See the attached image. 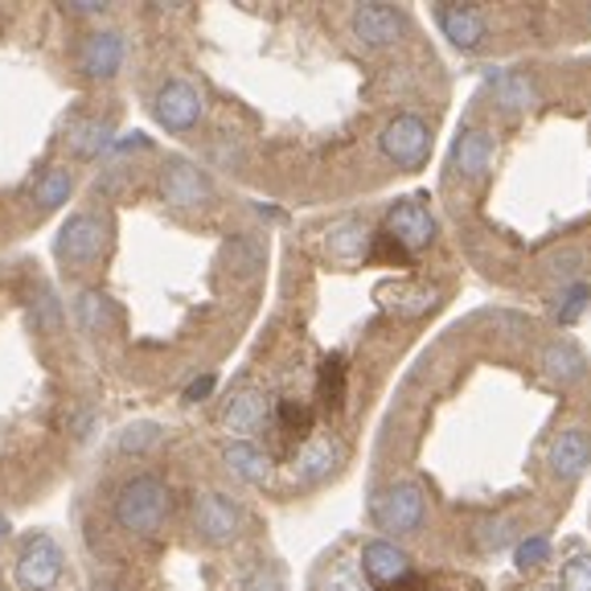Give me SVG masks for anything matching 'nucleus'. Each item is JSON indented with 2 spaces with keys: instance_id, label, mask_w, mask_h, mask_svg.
Listing matches in <instances>:
<instances>
[{
  "instance_id": "nucleus-31",
  "label": "nucleus",
  "mask_w": 591,
  "mask_h": 591,
  "mask_svg": "<svg viewBox=\"0 0 591 591\" xmlns=\"http://www.w3.org/2000/svg\"><path fill=\"white\" fill-rule=\"evenodd\" d=\"M243 591H284V576H279V567H272V562L255 567V571L246 576Z\"/></svg>"
},
{
  "instance_id": "nucleus-7",
  "label": "nucleus",
  "mask_w": 591,
  "mask_h": 591,
  "mask_svg": "<svg viewBox=\"0 0 591 591\" xmlns=\"http://www.w3.org/2000/svg\"><path fill=\"white\" fill-rule=\"evenodd\" d=\"M157 186H160V198L169 205H177V210H193V205H205L214 198L210 177L198 165H189V160H165Z\"/></svg>"
},
{
  "instance_id": "nucleus-13",
  "label": "nucleus",
  "mask_w": 591,
  "mask_h": 591,
  "mask_svg": "<svg viewBox=\"0 0 591 591\" xmlns=\"http://www.w3.org/2000/svg\"><path fill=\"white\" fill-rule=\"evenodd\" d=\"M407 30V17L390 4H361L353 13V33H358L366 45H390L399 42Z\"/></svg>"
},
{
  "instance_id": "nucleus-4",
  "label": "nucleus",
  "mask_w": 591,
  "mask_h": 591,
  "mask_svg": "<svg viewBox=\"0 0 591 591\" xmlns=\"http://www.w3.org/2000/svg\"><path fill=\"white\" fill-rule=\"evenodd\" d=\"M62 579V547L54 542V534L33 530L21 542L17 555V583L25 591H50Z\"/></svg>"
},
{
  "instance_id": "nucleus-18",
  "label": "nucleus",
  "mask_w": 591,
  "mask_h": 591,
  "mask_svg": "<svg viewBox=\"0 0 591 591\" xmlns=\"http://www.w3.org/2000/svg\"><path fill=\"white\" fill-rule=\"evenodd\" d=\"M222 461H226V468H231L239 481H251V485H263V481H267V473H272V456H267L263 447L251 444V440L226 444V447H222Z\"/></svg>"
},
{
  "instance_id": "nucleus-22",
  "label": "nucleus",
  "mask_w": 591,
  "mask_h": 591,
  "mask_svg": "<svg viewBox=\"0 0 591 591\" xmlns=\"http://www.w3.org/2000/svg\"><path fill=\"white\" fill-rule=\"evenodd\" d=\"M71 193H74V177L66 169H45L38 177V186H33V202H38V210H59V205L71 202Z\"/></svg>"
},
{
  "instance_id": "nucleus-2",
  "label": "nucleus",
  "mask_w": 591,
  "mask_h": 591,
  "mask_svg": "<svg viewBox=\"0 0 591 591\" xmlns=\"http://www.w3.org/2000/svg\"><path fill=\"white\" fill-rule=\"evenodd\" d=\"M103 246H107V222H103L99 214L83 210V214L66 218V226H62L59 243H54V255H59L62 267L78 272V267H91V263H99Z\"/></svg>"
},
{
  "instance_id": "nucleus-17",
  "label": "nucleus",
  "mask_w": 591,
  "mask_h": 591,
  "mask_svg": "<svg viewBox=\"0 0 591 591\" xmlns=\"http://www.w3.org/2000/svg\"><path fill=\"white\" fill-rule=\"evenodd\" d=\"M263 419H267V403L260 390H239L231 403L222 407V423L234 435H251L255 428H263Z\"/></svg>"
},
{
  "instance_id": "nucleus-24",
  "label": "nucleus",
  "mask_w": 591,
  "mask_h": 591,
  "mask_svg": "<svg viewBox=\"0 0 591 591\" xmlns=\"http://www.w3.org/2000/svg\"><path fill=\"white\" fill-rule=\"evenodd\" d=\"M440 304V292L432 284H415V288H394L387 292V308L390 313H399V317H419V313H428Z\"/></svg>"
},
{
  "instance_id": "nucleus-29",
  "label": "nucleus",
  "mask_w": 591,
  "mask_h": 591,
  "mask_svg": "<svg viewBox=\"0 0 591 591\" xmlns=\"http://www.w3.org/2000/svg\"><path fill=\"white\" fill-rule=\"evenodd\" d=\"M562 591H591V555H576L562 567Z\"/></svg>"
},
{
  "instance_id": "nucleus-21",
  "label": "nucleus",
  "mask_w": 591,
  "mask_h": 591,
  "mask_svg": "<svg viewBox=\"0 0 591 591\" xmlns=\"http://www.w3.org/2000/svg\"><path fill=\"white\" fill-rule=\"evenodd\" d=\"M272 423L284 444H296V440H304V435L313 432V411L300 399H279L272 411Z\"/></svg>"
},
{
  "instance_id": "nucleus-36",
  "label": "nucleus",
  "mask_w": 591,
  "mask_h": 591,
  "mask_svg": "<svg viewBox=\"0 0 591 591\" xmlns=\"http://www.w3.org/2000/svg\"><path fill=\"white\" fill-rule=\"evenodd\" d=\"M210 390H214V374H202V378H193V387L186 390V399L189 403H202Z\"/></svg>"
},
{
  "instance_id": "nucleus-5",
  "label": "nucleus",
  "mask_w": 591,
  "mask_h": 591,
  "mask_svg": "<svg viewBox=\"0 0 591 591\" xmlns=\"http://www.w3.org/2000/svg\"><path fill=\"white\" fill-rule=\"evenodd\" d=\"M193 530L202 534L210 547H226L243 530V509L218 489H202L193 497Z\"/></svg>"
},
{
  "instance_id": "nucleus-23",
  "label": "nucleus",
  "mask_w": 591,
  "mask_h": 591,
  "mask_svg": "<svg viewBox=\"0 0 591 591\" xmlns=\"http://www.w3.org/2000/svg\"><path fill=\"white\" fill-rule=\"evenodd\" d=\"M493 99L497 107L505 112H518L526 103H534V78L521 71H509V74H497V83H493Z\"/></svg>"
},
{
  "instance_id": "nucleus-16",
  "label": "nucleus",
  "mask_w": 591,
  "mask_h": 591,
  "mask_svg": "<svg viewBox=\"0 0 591 591\" xmlns=\"http://www.w3.org/2000/svg\"><path fill=\"white\" fill-rule=\"evenodd\" d=\"M341 464V447H337V440H308V444L300 447V456H296V476H300L304 485H317V481H325V476L333 473Z\"/></svg>"
},
{
  "instance_id": "nucleus-12",
  "label": "nucleus",
  "mask_w": 591,
  "mask_h": 591,
  "mask_svg": "<svg viewBox=\"0 0 591 591\" xmlns=\"http://www.w3.org/2000/svg\"><path fill=\"white\" fill-rule=\"evenodd\" d=\"M591 464V440L583 428H562L550 444V468L559 481H579Z\"/></svg>"
},
{
  "instance_id": "nucleus-30",
  "label": "nucleus",
  "mask_w": 591,
  "mask_h": 591,
  "mask_svg": "<svg viewBox=\"0 0 591 591\" xmlns=\"http://www.w3.org/2000/svg\"><path fill=\"white\" fill-rule=\"evenodd\" d=\"M579 272H583V251H576V246H571V251H559V255L550 260V275H555L559 284H571Z\"/></svg>"
},
{
  "instance_id": "nucleus-20",
  "label": "nucleus",
  "mask_w": 591,
  "mask_h": 591,
  "mask_svg": "<svg viewBox=\"0 0 591 591\" xmlns=\"http://www.w3.org/2000/svg\"><path fill=\"white\" fill-rule=\"evenodd\" d=\"M542 366H547L550 378H559V382H579V378L588 374V361L579 353L571 341H550L542 349Z\"/></svg>"
},
{
  "instance_id": "nucleus-8",
  "label": "nucleus",
  "mask_w": 591,
  "mask_h": 591,
  "mask_svg": "<svg viewBox=\"0 0 591 591\" xmlns=\"http://www.w3.org/2000/svg\"><path fill=\"white\" fill-rule=\"evenodd\" d=\"M361 571H366V579H370L374 591H399L407 579L415 576L411 555H407L403 547L387 542V538H374V542L361 547Z\"/></svg>"
},
{
  "instance_id": "nucleus-28",
  "label": "nucleus",
  "mask_w": 591,
  "mask_h": 591,
  "mask_svg": "<svg viewBox=\"0 0 591 591\" xmlns=\"http://www.w3.org/2000/svg\"><path fill=\"white\" fill-rule=\"evenodd\" d=\"M160 440V428L157 423H128V428H124V432H119V447H124V452H148V447L157 444Z\"/></svg>"
},
{
  "instance_id": "nucleus-27",
  "label": "nucleus",
  "mask_w": 591,
  "mask_h": 591,
  "mask_svg": "<svg viewBox=\"0 0 591 591\" xmlns=\"http://www.w3.org/2000/svg\"><path fill=\"white\" fill-rule=\"evenodd\" d=\"M74 317H78V325L87 333H107V325H112V304H107L103 292H83L74 300Z\"/></svg>"
},
{
  "instance_id": "nucleus-14",
  "label": "nucleus",
  "mask_w": 591,
  "mask_h": 591,
  "mask_svg": "<svg viewBox=\"0 0 591 591\" xmlns=\"http://www.w3.org/2000/svg\"><path fill=\"white\" fill-rule=\"evenodd\" d=\"M493 165V136L485 128H464L456 136V145H452V169L468 181L476 177H485Z\"/></svg>"
},
{
  "instance_id": "nucleus-3",
  "label": "nucleus",
  "mask_w": 591,
  "mask_h": 591,
  "mask_svg": "<svg viewBox=\"0 0 591 591\" xmlns=\"http://www.w3.org/2000/svg\"><path fill=\"white\" fill-rule=\"evenodd\" d=\"M370 514H374V521L382 530L411 534L428 518V497H423V489H419L415 481H394V485H387V489L374 497Z\"/></svg>"
},
{
  "instance_id": "nucleus-26",
  "label": "nucleus",
  "mask_w": 591,
  "mask_h": 591,
  "mask_svg": "<svg viewBox=\"0 0 591 591\" xmlns=\"http://www.w3.org/2000/svg\"><path fill=\"white\" fill-rule=\"evenodd\" d=\"M317 399H320V407H329V411L341 407V399H346V358H329L320 366Z\"/></svg>"
},
{
  "instance_id": "nucleus-10",
  "label": "nucleus",
  "mask_w": 591,
  "mask_h": 591,
  "mask_svg": "<svg viewBox=\"0 0 591 591\" xmlns=\"http://www.w3.org/2000/svg\"><path fill=\"white\" fill-rule=\"evenodd\" d=\"M382 234H390V239L411 255V251H423V246L435 239V218H432L428 205L419 202V198H407V202H399L387 214Z\"/></svg>"
},
{
  "instance_id": "nucleus-32",
  "label": "nucleus",
  "mask_w": 591,
  "mask_h": 591,
  "mask_svg": "<svg viewBox=\"0 0 591 591\" xmlns=\"http://www.w3.org/2000/svg\"><path fill=\"white\" fill-rule=\"evenodd\" d=\"M588 284H571V288H562V304L555 308L559 313V320H576L583 308H588Z\"/></svg>"
},
{
  "instance_id": "nucleus-9",
  "label": "nucleus",
  "mask_w": 591,
  "mask_h": 591,
  "mask_svg": "<svg viewBox=\"0 0 591 591\" xmlns=\"http://www.w3.org/2000/svg\"><path fill=\"white\" fill-rule=\"evenodd\" d=\"M152 116L160 128L169 131H189L202 119V91L193 87L189 78H169L152 99Z\"/></svg>"
},
{
  "instance_id": "nucleus-15",
  "label": "nucleus",
  "mask_w": 591,
  "mask_h": 591,
  "mask_svg": "<svg viewBox=\"0 0 591 591\" xmlns=\"http://www.w3.org/2000/svg\"><path fill=\"white\" fill-rule=\"evenodd\" d=\"M435 21H440V30L452 45H461V50H476V45L485 42V13L481 9H468V4H440L435 9Z\"/></svg>"
},
{
  "instance_id": "nucleus-25",
  "label": "nucleus",
  "mask_w": 591,
  "mask_h": 591,
  "mask_svg": "<svg viewBox=\"0 0 591 591\" xmlns=\"http://www.w3.org/2000/svg\"><path fill=\"white\" fill-rule=\"evenodd\" d=\"M329 246L337 260H358V255H366V246H370V234H366V226H361L358 218H349V222L333 226Z\"/></svg>"
},
{
  "instance_id": "nucleus-35",
  "label": "nucleus",
  "mask_w": 591,
  "mask_h": 591,
  "mask_svg": "<svg viewBox=\"0 0 591 591\" xmlns=\"http://www.w3.org/2000/svg\"><path fill=\"white\" fill-rule=\"evenodd\" d=\"M481 538H485V547H493V550L505 547V542H509V521H489Z\"/></svg>"
},
{
  "instance_id": "nucleus-37",
  "label": "nucleus",
  "mask_w": 591,
  "mask_h": 591,
  "mask_svg": "<svg viewBox=\"0 0 591 591\" xmlns=\"http://www.w3.org/2000/svg\"><path fill=\"white\" fill-rule=\"evenodd\" d=\"M9 538V521H4V514H0V542Z\"/></svg>"
},
{
  "instance_id": "nucleus-6",
  "label": "nucleus",
  "mask_w": 591,
  "mask_h": 591,
  "mask_svg": "<svg viewBox=\"0 0 591 591\" xmlns=\"http://www.w3.org/2000/svg\"><path fill=\"white\" fill-rule=\"evenodd\" d=\"M382 152H387L399 169H423V160L432 152V128L419 116H394L382 128Z\"/></svg>"
},
{
  "instance_id": "nucleus-11",
  "label": "nucleus",
  "mask_w": 591,
  "mask_h": 591,
  "mask_svg": "<svg viewBox=\"0 0 591 591\" xmlns=\"http://www.w3.org/2000/svg\"><path fill=\"white\" fill-rule=\"evenodd\" d=\"M124 54H128L124 33L95 30V33H87V42L78 50V66H83L87 78H112V74H119V66H124Z\"/></svg>"
},
{
  "instance_id": "nucleus-33",
  "label": "nucleus",
  "mask_w": 591,
  "mask_h": 591,
  "mask_svg": "<svg viewBox=\"0 0 591 591\" xmlns=\"http://www.w3.org/2000/svg\"><path fill=\"white\" fill-rule=\"evenodd\" d=\"M33 317L42 320V329H62V313H59V300H54V296H50V292H38V296H33Z\"/></svg>"
},
{
  "instance_id": "nucleus-1",
  "label": "nucleus",
  "mask_w": 591,
  "mask_h": 591,
  "mask_svg": "<svg viewBox=\"0 0 591 591\" xmlns=\"http://www.w3.org/2000/svg\"><path fill=\"white\" fill-rule=\"evenodd\" d=\"M169 509H173L169 485L152 473L131 476L116 493V521L136 538H157L169 526Z\"/></svg>"
},
{
  "instance_id": "nucleus-19",
  "label": "nucleus",
  "mask_w": 591,
  "mask_h": 591,
  "mask_svg": "<svg viewBox=\"0 0 591 591\" xmlns=\"http://www.w3.org/2000/svg\"><path fill=\"white\" fill-rule=\"evenodd\" d=\"M66 145H71L74 157H99L107 148H116V136H112V124H107V119H74Z\"/></svg>"
},
{
  "instance_id": "nucleus-34",
  "label": "nucleus",
  "mask_w": 591,
  "mask_h": 591,
  "mask_svg": "<svg viewBox=\"0 0 591 591\" xmlns=\"http://www.w3.org/2000/svg\"><path fill=\"white\" fill-rule=\"evenodd\" d=\"M550 559V542L547 538H526L518 547V562L521 567H538V562H547Z\"/></svg>"
}]
</instances>
